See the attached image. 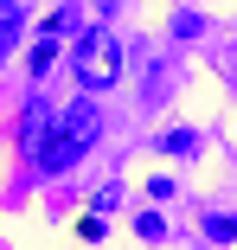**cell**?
<instances>
[{
  "instance_id": "2",
  "label": "cell",
  "mask_w": 237,
  "mask_h": 250,
  "mask_svg": "<svg viewBox=\"0 0 237 250\" xmlns=\"http://www.w3.org/2000/svg\"><path fill=\"white\" fill-rule=\"evenodd\" d=\"M116 77H122L116 39H109V32H83V39H77V83H83V90H109Z\"/></svg>"
},
{
  "instance_id": "1",
  "label": "cell",
  "mask_w": 237,
  "mask_h": 250,
  "mask_svg": "<svg viewBox=\"0 0 237 250\" xmlns=\"http://www.w3.org/2000/svg\"><path fill=\"white\" fill-rule=\"evenodd\" d=\"M90 147H97V109H90V103H71L64 116H52V128H45L39 167L45 173H64L77 154H90Z\"/></svg>"
},
{
  "instance_id": "3",
  "label": "cell",
  "mask_w": 237,
  "mask_h": 250,
  "mask_svg": "<svg viewBox=\"0 0 237 250\" xmlns=\"http://www.w3.org/2000/svg\"><path fill=\"white\" fill-rule=\"evenodd\" d=\"M77 13H83V7H58L52 20H45V32L32 39V77H45V71L58 64V52H64V39L77 32Z\"/></svg>"
},
{
  "instance_id": "4",
  "label": "cell",
  "mask_w": 237,
  "mask_h": 250,
  "mask_svg": "<svg viewBox=\"0 0 237 250\" xmlns=\"http://www.w3.org/2000/svg\"><path fill=\"white\" fill-rule=\"evenodd\" d=\"M20 32H26V7H20V0H0V64L13 58Z\"/></svg>"
},
{
  "instance_id": "6",
  "label": "cell",
  "mask_w": 237,
  "mask_h": 250,
  "mask_svg": "<svg viewBox=\"0 0 237 250\" xmlns=\"http://www.w3.org/2000/svg\"><path fill=\"white\" fill-rule=\"evenodd\" d=\"M205 237H218V244H231V237H237V218H231V212H218V218H205Z\"/></svg>"
},
{
  "instance_id": "5",
  "label": "cell",
  "mask_w": 237,
  "mask_h": 250,
  "mask_svg": "<svg viewBox=\"0 0 237 250\" xmlns=\"http://www.w3.org/2000/svg\"><path fill=\"white\" fill-rule=\"evenodd\" d=\"M154 147H160V154H193V147H199V135H193V128H167Z\"/></svg>"
}]
</instances>
